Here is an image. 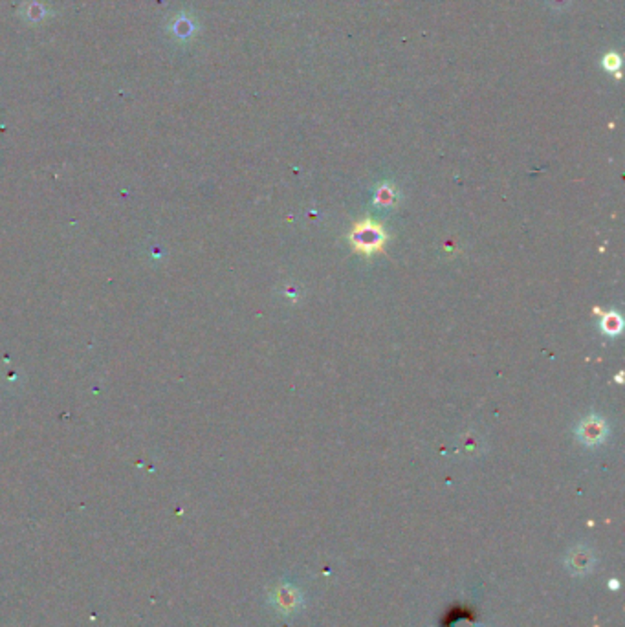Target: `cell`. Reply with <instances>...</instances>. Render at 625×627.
<instances>
[{
  "mask_svg": "<svg viewBox=\"0 0 625 627\" xmlns=\"http://www.w3.org/2000/svg\"><path fill=\"white\" fill-rule=\"evenodd\" d=\"M592 563H594V556L587 549L572 550L570 556H568V565H570V569L574 572H589Z\"/></svg>",
  "mask_w": 625,
  "mask_h": 627,
  "instance_id": "obj_2",
  "label": "cell"
},
{
  "mask_svg": "<svg viewBox=\"0 0 625 627\" xmlns=\"http://www.w3.org/2000/svg\"><path fill=\"white\" fill-rule=\"evenodd\" d=\"M299 594L294 591L292 587H279L275 593V603L277 607L282 609V611H292L299 605Z\"/></svg>",
  "mask_w": 625,
  "mask_h": 627,
  "instance_id": "obj_3",
  "label": "cell"
},
{
  "mask_svg": "<svg viewBox=\"0 0 625 627\" xmlns=\"http://www.w3.org/2000/svg\"><path fill=\"white\" fill-rule=\"evenodd\" d=\"M607 437V425L601 418H587L585 422L580 428V439L585 442V444H598Z\"/></svg>",
  "mask_w": 625,
  "mask_h": 627,
  "instance_id": "obj_1",
  "label": "cell"
},
{
  "mask_svg": "<svg viewBox=\"0 0 625 627\" xmlns=\"http://www.w3.org/2000/svg\"><path fill=\"white\" fill-rule=\"evenodd\" d=\"M603 66H605L609 72H615L616 68L620 66V57H618L616 53H609V55H605V59H603Z\"/></svg>",
  "mask_w": 625,
  "mask_h": 627,
  "instance_id": "obj_4",
  "label": "cell"
},
{
  "mask_svg": "<svg viewBox=\"0 0 625 627\" xmlns=\"http://www.w3.org/2000/svg\"><path fill=\"white\" fill-rule=\"evenodd\" d=\"M548 4H550V8H554V10H565V8H568V4H570L572 0H547Z\"/></svg>",
  "mask_w": 625,
  "mask_h": 627,
  "instance_id": "obj_5",
  "label": "cell"
}]
</instances>
